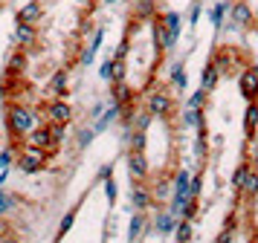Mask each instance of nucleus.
I'll use <instances>...</instances> for the list:
<instances>
[{"mask_svg": "<svg viewBox=\"0 0 258 243\" xmlns=\"http://www.w3.org/2000/svg\"><path fill=\"white\" fill-rule=\"evenodd\" d=\"M93 136H96V130H93V127H84L82 133H79V148H87V145L93 142Z\"/></svg>", "mask_w": 258, "mask_h": 243, "instance_id": "obj_37", "label": "nucleus"}, {"mask_svg": "<svg viewBox=\"0 0 258 243\" xmlns=\"http://www.w3.org/2000/svg\"><path fill=\"white\" fill-rule=\"evenodd\" d=\"M125 55H128V41H122V44H119V49H116V61H125Z\"/></svg>", "mask_w": 258, "mask_h": 243, "instance_id": "obj_43", "label": "nucleus"}, {"mask_svg": "<svg viewBox=\"0 0 258 243\" xmlns=\"http://www.w3.org/2000/svg\"><path fill=\"white\" fill-rule=\"evenodd\" d=\"M252 21H255V15H252L246 0H235L232 6H229V23H232L235 29H249Z\"/></svg>", "mask_w": 258, "mask_h": 243, "instance_id": "obj_4", "label": "nucleus"}, {"mask_svg": "<svg viewBox=\"0 0 258 243\" xmlns=\"http://www.w3.org/2000/svg\"><path fill=\"white\" fill-rule=\"evenodd\" d=\"M38 122V113L32 107H26V104H9V110H6V125H9V133L12 136H26Z\"/></svg>", "mask_w": 258, "mask_h": 243, "instance_id": "obj_1", "label": "nucleus"}, {"mask_svg": "<svg viewBox=\"0 0 258 243\" xmlns=\"http://www.w3.org/2000/svg\"><path fill=\"white\" fill-rule=\"evenodd\" d=\"M113 64H116V61H113V58H107L105 64H102V69H99V75H102L105 81H113Z\"/></svg>", "mask_w": 258, "mask_h": 243, "instance_id": "obj_38", "label": "nucleus"}, {"mask_svg": "<svg viewBox=\"0 0 258 243\" xmlns=\"http://www.w3.org/2000/svg\"><path fill=\"white\" fill-rule=\"evenodd\" d=\"M218 78H221V72H218V69H215V64H206V69H203V78H200V87H203V90L206 93H212L215 90V84H218Z\"/></svg>", "mask_w": 258, "mask_h": 243, "instance_id": "obj_21", "label": "nucleus"}, {"mask_svg": "<svg viewBox=\"0 0 258 243\" xmlns=\"http://www.w3.org/2000/svg\"><path fill=\"white\" fill-rule=\"evenodd\" d=\"M128 174L134 183H145L148 180V159L145 150H128Z\"/></svg>", "mask_w": 258, "mask_h": 243, "instance_id": "obj_5", "label": "nucleus"}, {"mask_svg": "<svg viewBox=\"0 0 258 243\" xmlns=\"http://www.w3.org/2000/svg\"><path fill=\"white\" fill-rule=\"evenodd\" d=\"M151 119H154V116L148 113V110H145V113H140V119L134 122V130H142V133H145V130H148V125H151Z\"/></svg>", "mask_w": 258, "mask_h": 243, "instance_id": "obj_36", "label": "nucleus"}, {"mask_svg": "<svg viewBox=\"0 0 258 243\" xmlns=\"http://www.w3.org/2000/svg\"><path fill=\"white\" fill-rule=\"evenodd\" d=\"M145 107H148V113L154 116V119H171V116L177 113V102L174 96L168 90H151L148 93V99H145Z\"/></svg>", "mask_w": 258, "mask_h": 243, "instance_id": "obj_2", "label": "nucleus"}, {"mask_svg": "<svg viewBox=\"0 0 258 243\" xmlns=\"http://www.w3.org/2000/svg\"><path fill=\"white\" fill-rule=\"evenodd\" d=\"M177 223L180 220L168 211V208H163V211H157V220H154V229H157V234H174V229H177Z\"/></svg>", "mask_w": 258, "mask_h": 243, "instance_id": "obj_10", "label": "nucleus"}, {"mask_svg": "<svg viewBox=\"0 0 258 243\" xmlns=\"http://www.w3.org/2000/svg\"><path fill=\"white\" fill-rule=\"evenodd\" d=\"M154 200H157V197H154V191L145 183L134 185V191H131V206L137 208V211H142V214H145V211L154 206Z\"/></svg>", "mask_w": 258, "mask_h": 243, "instance_id": "obj_7", "label": "nucleus"}, {"mask_svg": "<svg viewBox=\"0 0 258 243\" xmlns=\"http://www.w3.org/2000/svg\"><path fill=\"white\" fill-rule=\"evenodd\" d=\"M229 6H232L229 0H218V3L212 6L209 18H212V26H215V29H221V26H223V21H226V15H229Z\"/></svg>", "mask_w": 258, "mask_h": 243, "instance_id": "obj_19", "label": "nucleus"}, {"mask_svg": "<svg viewBox=\"0 0 258 243\" xmlns=\"http://www.w3.org/2000/svg\"><path fill=\"white\" fill-rule=\"evenodd\" d=\"M41 3H38V0H29V3H26L24 9L18 12V23H32V26H35L38 21H41Z\"/></svg>", "mask_w": 258, "mask_h": 243, "instance_id": "obj_15", "label": "nucleus"}, {"mask_svg": "<svg viewBox=\"0 0 258 243\" xmlns=\"http://www.w3.org/2000/svg\"><path fill=\"white\" fill-rule=\"evenodd\" d=\"M238 90H241V96L246 99V104L258 102V72H255V67L241 69V75H238Z\"/></svg>", "mask_w": 258, "mask_h": 243, "instance_id": "obj_3", "label": "nucleus"}, {"mask_svg": "<svg viewBox=\"0 0 258 243\" xmlns=\"http://www.w3.org/2000/svg\"><path fill=\"white\" fill-rule=\"evenodd\" d=\"M191 220H180L177 223V229H174V237H177V243H191Z\"/></svg>", "mask_w": 258, "mask_h": 243, "instance_id": "obj_28", "label": "nucleus"}, {"mask_svg": "<svg viewBox=\"0 0 258 243\" xmlns=\"http://www.w3.org/2000/svg\"><path fill=\"white\" fill-rule=\"evenodd\" d=\"M249 162L258 168V142H252V145H249Z\"/></svg>", "mask_w": 258, "mask_h": 243, "instance_id": "obj_44", "label": "nucleus"}, {"mask_svg": "<svg viewBox=\"0 0 258 243\" xmlns=\"http://www.w3.org/2000/svg\"><path fill=\"white\" fill-rule=\"evenodd\" d=\"M76 214H79V208H70V211L61 217V223H58V237H55V240H61V237H64V234L73 229V223H76Z\"/></svg>", "mask_w": 258, "mask_h": 243, "instance_id": "obj_31", "label": "nucleus"}, {"mask_svg": "<svg viewBox=\"0 0 258 243\" xmlns=\"http://www.w3.org/2000/svg\"><path fill=\"white\" fill-rule=\"evenodd\" d=\"M200 12H203V3H200V0H195V6H191V15H188V26H198Z\"/></svg>", "mask_w": 258, "mask_h": 243, "instance_id": "obj_40", "label": "nucleus"}, {"mask_svg": "<svg viewBox=\"0 0 258 243\" xmlns=\"http://www.w3.org/2000/svg\"><path fill=\"white\" fill-rule=\"evenodd\" d=\"M171 84H174L177 90H186L188 75H186V69H183V64H174V67H171Z\"/></svg>", "mask_w": 258, "mask_h": 243, "instance_id": "obj_30", "label": "nucleus"}, {"mask_svg": "<svg viewBox=\"0 0 258 243\" xmlns=\"http://www.w3.org/2000/svg\"><path fill=\"white\" fill-rule=\"evenodd\" d=\"M122 110H125V107H122V104H116V102H113V104H110V107H107V110H105V113H102V119H99V122H96V125H93V130H96V133H102V130H105V127L110 125V122H116L119 116H122Z\"/></svg>", "mask_w": 258, "mask_h": 243, "instance_id": "obj_17", "label": "nucleus"}, {"mask_svg": "<svg viewBox=\"0 0 258 243\" xmlns=\"http://www.w3.org/2000/svg\"><path fill=\"white\" fill-rule=\"evenodd\" d=\"M6 234H9V220L0 217V237H6Z\"/></svg>", "mask_w": 258, "mask_h": 243, "instance_id": "obj_45", "label": "nucleus"}, {"mask_svg": "<svg viewBox=\"0 0 258 243\" xmlns=\"http://www.w3.org/2000/svg\"><path fill=\"white\" fill-rule=\"evenodd\" d=\"M171 185H174V183H168V180H160V183H157V188H151L154 197H157V200H165V197H168L171 191H174Z\"/></svg>", "mask_w": 258, "mask_h": 243, "instance_id": "obj_34", "label": "nucleus"}, {"mask_svg": "<svg viewBox=\"0 0 258 243\" xmlns=\"http://www.w3.org/2000/svg\"><path fill=\"white\" fill-rule=\"evenodd\" d=\"M206 99H209V93H206L203 87H200L198 93H191V96H188L186 107H191V110H203V104H206Z\"/></svg>", "mask_w": 258, "mask_h": 243, "instance_id": "obj_32", "label": "nucleus"}, {"mask_svg": "<svg viewBox=\"0 0 258 243\" xmlns=\"http://www.w3.org/2000/svg\"><path fill=\"white\" fill-rule=\"evenodd\" d=\"M235 61H238V52H235L232 46H221L215 55H212V64H215V69L221 72V75H229V72H235Z\"/></svg>", "mask_w": 258, "mask_h": 243, "instance_id": "obj_8", "label": "nucleus"}, {"mask_svg": "<svg viewBox=\"0 0 258 243\" xmlns=\"http://www.w3.org/2000/svg\"><path fill=\"white\" fill-rule=\"evenodd\" d=\"M105 194H107V203L113 206L116 203V183L113 180H105Z\"/></svg>", "mask_w": 258, "mask_h": 243, "instance_id": "obj_41", "label": "nucleus"}, {"mask_svg": "<svg viewBox=\"0 0 258 243\" xmlns=\"http://www.w3.org/2000/svg\"><path fill=\"white\" fill-rule=\"evenodd\" d=\"M142 229H145V217H142V211H137V214L131 217V226H128V240L137 243L142 237Z\"/></svg>", "mask_w": 258, "mask_h": 243, "instance_id": "obj_22", "label": "nucleus"}, {"mask_svg": "<svg viewBox=\"0 0 258 243\" xmlns=\"http://www.w3.org/2000/svg\"><path fill=\"white\" fill-rule=\"evenodd\" d=\"M24 72H26V52H24V49H18V52H12L9 61H6V75L21 78Z\"/></svg>", "mask_w": 258, "mask_h": 243, "instance_id": "obj_13", "label": "nucleus"}, {"mask_svg": "<svg viewBox=\"0 0 258 243\" xmlns=\"http://www.w3.org/2000/svg\"><path fill=\"white\" fill-rule=\"evenodd\" d=\"M47 127H49V136H52V142H55V145H61V142H64V127H67V125L47 122Z\"/></svg>", "mask_w": 258, "mask_h": 243, "instance_id": "obj_35", "label": "nucleus"}, {"mask_svg": "<svg viewBox=\"0 0 258 243\" xmlns=\"http://www.w3.org/2000/svg\"><path fill=\"white\" fill-rule=\"evenodd\" d=\"M35 41H38L35 26H32V23H18V29H15V44H18V49L29 52V49L35 46Z\"/></svg>", "mask_w": 258, "mask_h": 243, "instance_id": "obj_9", "label": "nucleus"}, {"mask_svg": "<svg viewBox=\"0 0 258 243\" xmlns=\"http://www.w3.org/2000/svg\"><path fill=\"white\" fill-rule=\"evenodd\" d=\"M9 162H12V150H3V153H0V168L6 171V168H9Z\"/></svg>", "mask_w": 258, "mask_h": 243, "instance_id": "obj_42", "label": "nucleus"}, {"mask_svg": "<svg viewBox=\"0 0 258 243\" xmlns=\"http://www.w3.org/2000/svg\"><path fill=\"white\" fill-rule=\"evenodd\" d=\"M241 197H246V200H255L258 197V168H252V171L246 174V183H244Z\"/></svg>", "mask_w": 258, "mask_h": 243, "instance_id": "obj_23", "label": "nucleus"}, {"mask_svg": "<svg viewBox=\"0 0 258 243\" xmlns=\"http://www.w3.org/2000/svg\"><path fill=\"white\" fill-rule=\"evenodd\" d=\"M105 3H107V6H113V3H119V0H105Z\"/></svg>", "mask_w": 258, "mask_h": 243, "instance_id": "obj_48", "label": "nucleus"}, {"mask_svg": "<svg viewBox=\"0 0 258 243\" xmlns=\"http://www.w3.org/2000/svg\"><path fill=\"white\" fill-rule=\"evenodd\" d=\"M102 38H105V29H96V35H93V41H90V46L82 52V64L87 67V64H93V58H96V52H99V46H102Z\"/></svg>", "mask_w": 258, "mask_h": 243, "instance_id": "obj_20", "label": "nucleus"}, {"mask_svg": "<svg viewBox=\"0 0 258 243\" xmlns=\"http://www.w3.org/2000/svg\"><path fill=\"white\" fill-rule=\"evenodd\" d=\"M249 171H252V165H249V159H244V162H238V168L232 174V191L238 200H241V191H244V183H246V174Z\"/></svg>", "mask_w": 258, "mask_h": 243, "instance_id": "obj_14", "label": "nucleus"}, {"mask_svg": "<svg viewBox=\"0 0 258 243\" xmlns=\"http://www.w3.org/2000/svg\"><path fill=\"white\" fill-rule=\"evenodd\" d=\"M255 72H258V64H255Z\"/></svg>", "mask_w": 258, "mask_h": 243, "instance_id": "obj_50", "label": "nucleus"}, {"mask_svg": "<svg viewBox=\"0 0 258 243\" xmlns=\"http://www.w3.org/2000/svg\"><path fill=\"white\" fill-rule=\"evenodd\" d=\"M18 168H21L24 174H35V171H41V168H47V162H41V159H35V156H26V153H21Z\"/></svg>", "mask_w": 258, "mask_h": 243, "instance_id": "obj_24", "label": "nucleus"}, {"mask_svg": "<svg viewBox=\"0 0 258 243\" xmlns=\"http://www.w3.org/2000/svg\"><path fill=\"white\" fill-rule=\"evenodd\" d=\"M188 191H191V174L186 171V168H180V171L174 174V197H188ZM191 200V197H188Z\"/></svg>", "mask_w": 258, "mask_h": 243, "instance_id": "obj_16", "label": "nucleus"}, {"mask_svg": "<svg viewBox=\"0 0 258 243\" xmlns=\"http://www.w3.org/2000/svg\"><path fill=\"white\" fill-rule=\"evenodd\" d=\"M67 81H70L67 69H58V72L52 75V81H49V87H47L49 99H64V93H67Z\"/></svg>", "mask_w": 258, "mask_h": 243, "instance_id": "obj_11", "label": "nucleus"}, {"mask_svg": "<svg viewBox=\"0 0 258 243\" xmlns=\"http://www.w3.org/2000/svg\"><path fill=\"white\" fill-rule=\"evenodd\" d=\"M18 206V197H12V194H6L3 188H0V217L6 214V211H12V208Z\"/></svg>", "mask_w": 258, "mask_h": 243, "instance_id": "obj_33", "label": "nucleus"}, {"mask_svg": "<svg viewBox=\"0 0 258 243\" xmlns=\"http://www.w3.org/2000/svg\"><path fill=\"white\" fill-rule=\"evenodd\" d=\"M235 231H238V223H235V217H226L221 234L215 237V243H232V240H235Z\"/></svg>", "mask_w": 258, "mask_h": 243, "instance_id": "obj_25", "label": "nucleus"}, {"mask_svg": "<svg viewBox=\"0 0 258 243\" xmlns=\"http://www.w3.org/2000/svg\"><path fill=\"white\" fill-rule=\"evenodd\" d=\"M131 99H134V93H131V87L125 84V81H119V84H113V102L125 107V104H128Z\"/></svg>", "mask_w": 258, "mask_h": 243, "instance_id": "obj_26", "label": "nucleus"}, {"mask_svg": "<svg viewBox=\"0 0 258 243\" xmlns=\"http://www.w3.org/2000/svg\"><path fill=\"white\" fill-rule=\"evenodd\" d=\"M154 12H157V3H154V0H145V3H134V15H137L140 21H148V18H154Z\"/></svg>", "mask_w": 258, "mask_h": 243, "instance_id": "obj_27", "label": "nucleus"}, {"mask_svg": "<svg viewBox=\"0 0 258 243\" xmlns=\"http://www.w3.org/2000/svg\"><path fill=\"white\" fill-rule=\"evenodd\" d=\"M99 180H110V165H105V168L99 171Z\"/></svg>", "mask_w": 258, "mask_h": 243, "instance_id": "obj_46", "label": "nucleus"}, {"mask_svg": "<svg viewBox=\"0 0 258 243\" xmlns=\"http://www.w3.org/2000/svg\"><path fill=\"white\" fill-rule=\"evenodd\" d=\"M134 3H145V0H134Z\"/></svg>", "mask_w": 258, "mask_h": 243, "instance_id": "obj_49", "label": "nucleus"}, {"mask_svg": "<svg viewBox=\"0 0 258 243\" xmlns=\"http://www.w3.org/2000/svg\"><path fill=\"white\" fill-rule=\"evenodd\" d=\"M47 119L49 122H58V125H70V119H73V107L64 99H49L47 102Z\"/></svg>", "mask_w": 258, "mask_h": 243, "instance_id": "obj_6", "label": "nucleus"}, {"mask_svg": "<svg viewBox=\"0 0 258 243\" xmlns=\"http://www.w3.org/2000/svg\"><path fill=\"white\" fill-rule=\"evenodd\" d=\"M255 127H258V102H249L246 104V113H244V133H246V139H252Z\"/></svg>", "mask_w": 258, "mask_h": 243, "instance_id": "obj_18", "label": "nucleus"}, {"mask_svg": "<svg viewBox=\"0 0 258 243\" xmlns=\"http://www.w3.org/2000/svg\"><path fill=\"white\" fill-rule=\"evenodd\" d=\"M200 188H203V177H200V174H195V177H191V191H188V197H191V200H198Z\"/></svg>", "mask_w": 258, "mask_h": 243, "instance_id": "obj_39", "label": "nucleus"}, {"mask_svg": "<svg viewBox=\"0 0 258 243\" xmlns=\"http://www.w3.org/2000/svg\"><path fill=\"white\" fill-rule=\"evenodd\" d=\"M0 243H24V240H18L15 234H6V237H0Z\"/></svg>", "mask_w": 258, "mask_h": 243, "instance_id": "obj_47", "label": "nucleus"}, {"mask_svg": "<svg viewBox=\"0 0 258 243\" xmlns=\"http://www.w3.org/2000/svg\"><path fill=\"white\" fill-rule=\"evenodd\" d=\"M29 145H35V148H44L49 150V153H55V142H52V136H49V127H38V130H32L29 133Z\"/></svg>", "mask_w": 258, "mask_h": 243, "instance_id": "obj_12", "label": "nucleus"}, {"mask_svg": "<svg viewBox=\"0 0 258 243\" xmlns=\"http://www.w3.org/2000/svg\"><path fill=\"white\" fill-rule=\"evenodd\" d=\"M183 125H186V127H198V130H203V110H191V107H186Z\"/></svg>", "mask_w": 258, "mask_h": 243, "instance_id": "obj_29", "label": "nucleus"}]
</instances>
